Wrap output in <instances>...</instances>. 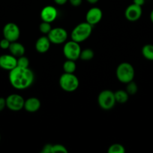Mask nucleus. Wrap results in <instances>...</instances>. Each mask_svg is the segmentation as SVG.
<instances>
[{"label": "nucleus", "instance_id": "ddd939ff", "mask_svg": "<svg viewBox=\"0 0 153 153\" xmlns=\"http://www.w3.org/2000/svg\"><path fill=\"white\" fill-rule=\"evenodd\" d=\"M40 18L42 21L47 22H52L56 20L58 16V11L56 8L52 5H46L40 11Z\"/></svg>", "mask_w": 153, "mask_h": 153}, {"label": "nucleus", "instance_id": "2eb2a0df", "mask_svg": "<svg viewBox=\"0 0 153 153\" xmlns=\"http://www.w3.org/2000/svg\"><path fill=\"white\" fill-rule=\"evenodd\" d=\"M41 103L40 101L36 97H30L25 100L23 108L29 113H34L40 109Z\"/></svg>", "mask_w": 153, "mask_h": 153}, {"label": "nucleus", "instance_id": "a211bd4d", "mask_svg": "<svg viewBox=\"0 0 153 153\" xmlns=\"http://www.w3.org/2000/svg\"><path fill=\"white\" fill-rule=\"evenodd\" d=\"M142 55L148 61H153V45H144L142 48Z\"/></svg>", "mask_w": 153, "mask_h": 153}, {"label": "nucleus", "instance_id": "412c9836", "mask_svg": "<svg viewBox=\"0 0 153 153\" xmlns=\"http://www.w3.org/2000/svg\"><path fill=\"white\" fill-rule=\"evenodd\" d=\"M107 152L109 153H124L125 149L124 146L120 143H113L108 148Z\"/></svg>", "mask_w": 153, "mask_h": 153}, {"label": "nucleus", "instance_id": "4be33fe9", "mask_svg": "<svg viewBox=\"0 0 153 153\" xmlns=\"http://www.w3.org/2000/svg\"><path fill=\"white\" fill-rule=\"evenodd\" d=\"M138 86L134 81L127 83V88H126V91L128 94L130 95H135L137 93Z\"/></svg>", "mask_w": 153, "mask_h": 153}, {"label": "nucleus", "instance_id": "7ed1b4c3", "mask_svg": "<svg viewBox=\"0 0 153 153\" xmlns=\"http://www.w3.org/2000/svg\"><path fill=\"white\" fill-rule=\"evenodd\" d=\"M135 71L133 66L128 62L121 63L117 67L116 76L120 82L127 84L134 80Z\"/></svg>", "mask_w": 153, "mask_h": 153}, {"label": "nucleus", "instance_id": "c756f323", "mask_svg": "<svg viewBox=\"0 0 153 153\" xmlns=\"http://www.w3.org/2000/svg\"><path fill=\"white\" fill-rule=\"evenodd\" d=\"M133 3L136 4V5H139L142 7L145 4V0H133Z\"/></svg>", "mask_w": 153, "mask_h": 153}, {"label": "nucleus", "instance_id": "20e7f679", "mask_svg": "<svg viewBox=\"0 0 153 153\" xmlns=\"http://www.w3.org/2000/svg\"><path fill=\"white\" fill-rule=\"evenodd\" d=\"M60 88L66 92H74L79 87V79L74 73H64L59 78Z\"/></svg>", "mask_w": 153, "mask_h": 153}, {"label": "nucleus", "instance_id": "0eeeda50", "mask_svg": "<svg viewBox=\"0 0 153 153\" xmlns=\"http://www.w3.org/2000/svg\"><path fill=\"white\" fill-rule=\"evenodd\" d=\"M53 44H62L65 43L68 39V32L64 28L56 27L51 29L49 34L46 35Z\"/></svg>", "mask_w": 153, "mask_h": 153}, {"label": "nucleus", "instance_id": "9b49d317", "mask_svg": "<svg viewBox=\"0 0 153 153\" xmlns=\"http://www.w3.org/2000/svg\"><path fill=\"white\" fill-rule=\"evenodd\" d=\"M142 13V7L136 5L135 4H131L125 9L124 16L130 22H136L141 17Z\"/></svg>", "mask_w": 153, "mask_h": 153}, {"label": "nucleus", "instance_id": "dca6fc26", "mask_svg": "<svg viewBox=\"0 0 153 153\" xmlns=\"http://www.w3.org/2000/svg\"><path fill=\"white\" fill-rule=\"evenodd\" d=\"M8 50L10 51V53L16 58H19V57L24 55L26 52V49L23 45L17 41L11 42Z\"/></svg>", "mask_w": 153, "mask_h": 153}, {"label": "nucleus", "instance_id": "6ab92c4d", "mask_svg": "<svg viewBox=\"0 0 153 153\" xmlns=\"http://www.w3.org/2000/svg\"><path fill=\"white\" fill-rule=\"evenodd\" d=\"M76 69V65L75 61L67 59L63 64V70L64 73H74Z\"/></svg>", "mask_w": 153, "mask_h": 153}, {"label": "nucleus", "instance_id": "aec40b11", "mask_svg": "<svg viewBox=\"0 0 153 153\" xmlns=\"http://www.w3.org/2000/svg\"><path fill=\"white\" fill-rule=\"evenodd\" d=\"M94 51L91 49H85L83 50H81L80 58L82 61H90L94 58Z\"/></svg>", "mask_w": 153, "mask_h": 153}, {"label": "nucleus", "instance_id": "1a4fd4ad", "mask_svg": "<svg viewBox=\"0 0 153 153\" xmlns=\"http://www.w3.org/2000/svg\"><path fill=\"white\" fill-rule=\"evenodd\" d=\"M6 100V107L12 111H19L24 108L25 100L19 94H10Z\"/></svg>", "mask_w": 153, "mask_h": 153}, {"label": "nucleus", "instance_id": "f8f14e48", "mask_svg": "<svg viewBox=\"0 0 153 153\" xmlns=\"http://www.w3.org/2000/svg\"><path fill=\"white\" fill-rule=\"evenodd\" d=\"M103 16V12L101 9L97 7H93L87 11L86 14V22L93 25L99 23Z\"/></svg>", "mask_w": 153, "mask_h": 153}, {"label": "nucleus", "instance_id": "4468645a", "mask_svg": "<svg viewBox=\"0 0 153 153\" xmlns=\"http://www.w3.org/2000/svg\"><path fill=\"white\" fill-rule=\"evenodd\" d=\"M51 42L47 36H41L35 42V49L39 53H46L50 47Z\"/></svg>", "mask_w": 153, "mask_h": 153}, {"label": "nucleus", "instance_id": "f3484780", "mask_svg": "<svg viewBox=\"0 0 153 153\" xmlns=\"http://www.w3.org/2000/svg\"><path fill=\"white\" fill-rule=\"evenodd\" d=\"M114 95H115L116 102L120 103V104L127 102L129 99V94H128L127 91H123V90H118V91H116L114 92Z\"/></svg>", "mask_w": 153, "mask_h": 153}, {"label": "nucleus", "instance_id": "5701e85b", "mask_svg": "<svg viewBox=\"0 0 153 153\" xmlns=\"http://www.w3.org/2000/svg\"><path fill=\"white\" fill-rule=\"evenodd\" d=\"M51 29H52V26H51L50 22L42 21L41 23L39 25V30L43 34L47 35L50 31H51Z\"/></svg>", "mask_w": 153, "mask_h": 153}, {"label": "nucleus", "instance_id": "bb28decb", "mask_svg": "<svg viewBox=\"0 0 153 153\" xmlns=\"http://www.w3.org/2000/svg\"><path fill=\"white\" fill-rule=\"evenodd\" d=\"M41 153H52V144L50 143H47V144L44 145L42 149V150L40 151Z\"/></svg>", "mask_w": 153, "mask_h": 153}, {"label": "nucleus", "instance_id": "f03ea898", "mask_svg": "<svg viewBox=\"0 0 153 153\" xmlns=\"http://www.w3.org/2000/svg\"><path fill=\"white\" fill-rule=\"evenodd\" d=\"M92 32V25L87 22H83L79 23L74 28L70 34V37L71 40L80 43L86 40L90 37Z\"/></svg>", "mask_w": 153, "mask_h": 153}, {"label": "nucleus", "instance_id": "9d476101", "mask_svg": "<svg viewBox=\"0 0 153 153\" xmlns=\"http://www.w3.org/2000/svg\"><path fill=\"white\" fill-rule=\"evenodd\" d=\"M17 66V58L11 54H4L0 55V68L10 71Z\"/></svg>", "mask_w": 153, "mask_h": 153}, {"label": "nucleus", "instance_id": "39448f33", "mask_svg": "<svg viewBox=\"0 0 153 153\" xmlns=\"http://www.w3.org/2000/svg\"><path fill=\"white\" fill-rule=\"evenodd\" d=\"M98 103L103 110H110L116 103L114 92L110 90H104L99 94L98 97Z\"/></svg>", "mask_w": 153, "mask_h": 153}, {"label": "nucleus", "instance_id": "7c9ffc66", "mask_svg": "<svg viewBox=\"0 0 153 153\" xmlns=\"http://www.w3.org/2000/svg\"><path fill=\"white\" fill-rule=\"evenodd\" d=\"M53 1L56 4H58V5H64V4L67 3V1H68V0H53Z\"/></svg>", "mask_w": 153, "mask_h": 153}, {"label": "nucleus", "instance_id": "c85d7f7f", "mask_svg": "<svg viewBox=\"0 0 153 153\" xmlns=\"http://www.w3.org/2000/svg\"><path fill=\"white\" fill-rule=\"evenodd\" d=\"M6 107V100L3 97H0V112L2 111Z\"/></svg>", "mask_w": 153, "mask_h": 153}, {"label": "nucleus", "instance_id": "72a5a7b5", "mask_svg": "<svg viewBox=\"0 0 153 153\" xmlns=\"http://www.w3.org/2000/svg\"><path fill=\"white\" fill-rule=\"evenodd\" d=\"M0 140H1V136H0Z\"/></svg>", "mask_w": 153, "mask_h": 153}, {"label": "nucleus", "instance_id": "423d86ee", "mask_svg": "<svg viewBox=\"0 0 153 153\" xmlns=\"http://www.w3.org/2000/svg\"><path fill=\"white\" fill-rule=\"evenodd\" d=\"M81 50L82 49L80 46V43L73 40L65 42L63 46V54L66 59L73 60V61H76L79 59Z\"/></svg>", "mask_w": 153, "mask_h": 153}, {"label": "nucleus", "instance_id": "6e6552de", "mask_svg": "<svg viewBox=\"0 0 153 153\" xmlns=\"http://www.w3.org/2000/svg\"><path fill=\"white\" fill-rule=\"evenodd\" d=\"M3 36L4 38L10 42L17 41L20 36V30L19 26L14 22H8L3 27Z\"/></svg>", "mask_w": 153, "mask_h": 153}, {"label": "nucleus", "instance_id": "f257e3e1", "mask_svg": "<svg viewBox=\"0 0 153 153\" xmlns=\"http://www.w3.org/2000/svg\"><path fill=\"white\" fill-rule=\"evenodd\" d=\"M9 82L14 88L16 90H26L34 82V73L29 68L16 67L9 71Z\"/></svg>", "mask_w": 153, "mask_h": 153}, {"label": "nucleus", "instance_id": "cd10ccee", "mask_svg": "<svg viewBox=\"0 0 153 153\" xmlns=\"http://www.w3.org/2000/svg\"><path fill=\"white\" fill-rule=\"evenodd\" d=\"M82 0H68L70 4L74 7H78V6L81 5L82 4Z\"/></svg>", "mask_w": 153, "mask_h": 153}, {"label": "nucleus", "instance_id": "b1692460", "mask_svg": "<svg viewBox=\"0 0 153 153\" xmlns=\"http://www.w3.org/2000/svg\"><path fill=\"white\" fill-rule=\"evenodd\" d=\"M28 66H29V60L27 57L22 55V56L17 58V66L16 67L28 68Z\"/></svg>", "mask_w": 153, "mask_h": 153}, {"label": "nucleus", "instance_id": "393cba45", "mask_svg": "<svg viewBox=\"0 0 153 153\" xmlns=\"http://www.w3.org/2000/svg\"><path fill=\"white\" fill-rule=\"evenodd\" d=\"M68 153V149L62 144H52V153Z\"/></svg>", "mask_w": 153, "mask_h": 153}, {"label": "nucleus", "instance_id": "473e14b6", "mask_svg": "<svg viewBox=\"0 0 153 153\" xmlns=\"http://www.w3.org/2000/svg\"><path fill=\"white\" fill-rule=\"evenodd\" d=\"M150 19H151V22L153 23V10L150 13Z\"/></svg>", "mask_w": 153, "mask_h": 153}, {"label": "nucleus", "instance_id": "2f4dec72", "mask_svg": "<svg viewBox=\"0 0 153 153\" xmlns=\"http://www.w3.org/2000/svg\"><path fill=\"white\" fill-rule=\"evenodd\" d=\"M86 1H88V3H90V4H95V3H97L99 0H86Z\"/></svg>", "mask_w": 153, "mask_h": 153}, {"label": "nucleus", "instance_id": "a878e982", "mask_svg": "<svg viewBox=\"0 0 153 153\" xmlns=\"http://www.w3.org/2000/svg\"><path fill=\"white\" fill-rule=\"evenodd\" d=\"M10 43L11 42L9 41L8 40H7V39L4 37V38L0 40V48L2 49H8Z\"/></svg>", "mask_w": 153, "mask_h": 153}]
</instances>
